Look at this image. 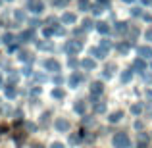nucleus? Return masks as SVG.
Masks as SVG:
<instances>
[{
    "instance_id": "3",
    "label": "nucleus",
    "mask_w": 152,
    "mask_h": 148,
    "mask_svg": "<svg viewBox=\"0 0 152 148\" xmlns=\"http://www.w3.org/2000/svg\"><path fill=\"white\" fill-rule=\"evenodd\" d=\"M52 148H64V146L60 144V142H54V144H52Z\"/></svg>"
},
{
    "instance_id": "1",
    "label": "nucleus",
    "mask_w": 152,
    "mask_h": 148,
    "mask_svg": "<svg viewBox=\"0 0 152 148\" xmlns=\"http://www.w3.org/2000/svg\"><path fill=\"white\" fill-rule=\"evenodd\" d=\"M114 146L115 148H127L129 146V139H127V135H123V133H118L114 137Z\"/></svg>"
},
{
    "instance_id": "2",
    "label": "nucleus",
    "mask_w": 152,
    "mask_h": 148,
    "mask_svg": "<svg viewBox=\"0 0 152 148\" xmlns=\"http://www.w3.org/2000/svg\"><path fill=\"white\" fill-rule=\"evenodd\" d=\"M56 127H58L60 131H67V129H69V123H67V121H62V119H60V121L56 123Z\"/></svg>"
}]
</instances>
